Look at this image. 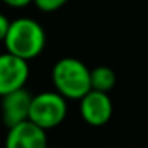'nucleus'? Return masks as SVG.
I'll use <instances>...</instances> for the list:
<instances>
[{
	"instance_id": "obj_1",
	"label": "nucleus",
	"mask_w": 148,
	"mask_h": 148,
	"mask_svg": "<svg viewBox=\"0 0 148 148\" xmlns=\"http://www.w3.org/2000/svg\"><path fill=\"white\" fill-rule=\"evenodd\" d=\"M3 45L8 53L24 61H30L43 53L46 32L42 24L32 18H16L10 21Z\"/></svg>"
},
{
	"instance_id": "obj_2",
	"label": "nucleus",
	"mask_w": 148,
	"mask_h": 148,
	"mask_svg": "<svg viewBox=\"0 0 148 148\" xmlns=\"http://www.w3.org/2000/svg\"><path fill=\"white\" fill-rule=\"evenodd\" d=\"M54 89L70 100H80L91 91V69L77 58H62L53 65Z\"/></svg>"
},
{
	"instance_id": "obj_3",
	"label": "nucleus",
	"mask_w": 148,
	"mask_h": 148,
	"mask_svg": "<svg viewBox=\"0 0 148 148\" xmlns=\"http://www.w3.org/2000/svg\"><path fill=\"white\" fill-rule=\"evenodd\" d=\"M67 116V99L58 91H43L32 96L29 119L45 131L54 129Z\"/></svg>"
},
{
	"instance_id": "obj_4",
	"label": "nucleus",
	"mask_w": 148,
	"mask_h": 148,
	"mask_svg": "<svg viewBox=\"0 0 148 148\" xmlns=\"http://www.w3.org/2000/svg\"><path fill=\"white\" fill-rule=\"evenodd\" d=\"M29 61L5 51L0 54V97L23 89L29 80Z\"/></svg>"
},
{
	"instance_id": "obj_5",
	"label": "nucleus",
	"mask_w": 148,
	"mask_h": 148,
	"mask_svg": "<svg viewBox=\"0 0 148 148\" xmlns=\"http://www.w3.org/2000/svg\"><path fill=\"white\" fill-rule=\"evenodd\" d=\"M80 115L83 121L92 127L105 126L113 115V102L108 92L91 89L80 99Z\"/></svg>"
},
{
	"instance_id": "obj_6",
	"label": "nucleus",
	"mask_w": 148,
	"mask_h": 148,
	"mask_svg": "<svg viewBox=\"0 0 148 148\" xmlns=\"http://www.w3.org/2000/svg\"><path fill=\"white\" fill-rule=\"evenodd\" d=\"M5 148H48L46 131L30 119L8 129Z\"/></svg>"
},
{
	"instance_id": "obj_7",
	"label": "nucleus",
	"mask_w": 148,
	"mask_h": 148,
	"mask_svg": "<svg viewBox=\"0 0 148 148\" xmlns=\"http://www.w3.org/2000/svg\"><path fill=\"white\" fill-rule=\"evenodd\" d=\"M30 102H32V94L29 91H26V88L3 96L2 103H0L3 124L10 129L23 121H27L29 119Z\"/></svg>"
},
{
	"instance_id": "obj_8",
	"label": "nucleus",
	"mask_w": 148,
	"mask_h": 148,
	"mask_svg": "<svg viewBox=\"0 0 148 148\" xmlns=\"http://www.w3.org/2000/svg\"><path fill=\"white\" fill-rule=\"evenodd\" d=\"M116 84V73L107 65H97L91 69V89L110 92Z\"/></svg>"
},
{
	"instance_id": "obj_9",
	"label": "nucleus",
	"mask_w": 148,
	"mask_h": 148,
	"mask_svg": "<svg viewBox=\"0 0 148 148\" xmlns=\"http://www.w3.org/2000/svg\"><path fill=\"white\" fill-rule=\"evenodd\" d=\"M70 0H34V3L38 10L45 11V13H53L58 11L59 8H62L64 5H67Z\"/></svg>"
},
{
	"instance_id": "obj_10",
	"label": "nucleus",
	"mask_w": 148,
	"mask_h": 148,
	"mask_svg": "<svg viewBox=\"0 0 148 148\" xmlns=\"http://www.w3.org/2000/svg\"><path fill=\"white\" fill-rule=\"evenodd\" d=\"M8 27H10L8 18L0 13V43H3L5 37H7V32H8Z\"/></svg>"
},
{
	"instance_id": "obj_11",
	"label": "nucleus",
	"mask_w": 148,
	"mask_h": 148,
	"mask_svg": "<svg viewBox=\"0 0 148 148\" xmlns=\"http://www.w3.org/2000/svg\"><path fill=\"white\" fill-rule=\"evenodd\" d=\"M2 2L11 8H24L27 5L34 3V0H2Z\"/></svg>"
}]
</instances>
